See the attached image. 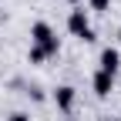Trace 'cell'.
Instances as JSON below:
<instances>
[{
	"instance_id": "cell-3",
	"label": "cell",
	"mask_w": 121,
	"mask_h": 121,
	"mask_svg": "<svg viewBox=\"0 0 121 121\" xmlns=\"http://www.w3.org/2000/svg\"><path fill=\"white\" fill-rule=\"evenodd\" d=\"M118 67H121V51L118 47H101V54H98V71H104V74H118Z\"/></svg>"
},
{
	"instance_id": "cell-6",
	"label": "cell",
	"mask_w": 121,
	"mask_h": 121,
	"mask_svg": "<svg viewBox=\"0 0 121 121\" xmlns=\"http://www.w3.org/2000/svg\"><path fill=\"white\" fill-rule=\"evenodd\" d=\"M27 60H30V64H44V60H47V54H44L40 47H34V44H30V51H27Z\"/></svg>"
},
{
	"instance_id": "cell-2",
	"label": "cell",
	"mask_w": 121,
	"mask_h": 121,
	"mask_svg": "<svg viewBox=\"0 0 121 121\" xmlns=\"http://www.w3.org/2000/svg\"><path fill=\"white\" fill-rule=\"evenodd\" d=\"M67 30L78 40H84V44H94V27H91V13H87V7H74L71 13H67Z\"/></svg>"
},
{
	"instance_id": "cell-7",
	"label": "cell",
	"mask_w": 121,
	"mask_h": 121,
	"mask_svg": "<svg viewBox=\"0 0 121 121\" xmlns=\"http://www.w3.org/2000/svg\"><path fill=\"white\" fill-rule=\"evenodd\" d=\"M108 7H111V0H87V13L91 10H94V13H104Z\"/></svg>"
},
{
	"instance_id": "cell-1",
	"label": "cell",
	"mask_w": 121,
	"mask_h": 121,
	"mask_svg": "<svg viewBox=\"0 0 121 121\" xmlns=\"http://www.w3.org/2000/svg\"><path fill=\"white\" fill-rule=\"evenodd\" d=\"M30 44H34V47H40L44 54H47V60L60 54V37L54 34V27H51L47 20H37L34 27H30Z\"/></svg>"
},
{
	"instance_id": "cell-5",
	"label": "cell",
	"mask_w": 121,
	"mask_h": 121,
	"mask_svg": "<svg viewBox=\"0 0 121 121\" xmlns=\"http://www.w3.org/2000/svg\"><path fill=\"white\" fill-rule=\"evenodd\" d=\"M91 91H94L98 98H108L111 91H114V78L104 74V71H94V78H91Z\"/></svg>"
},
{
	"instance_id": "cell-9",
	"label": "cell",
	"mask_w": 121,
	"mask_h": 121,
	"mask_svg": "<svg viewBox=\"0 0 121 121\" xmlns=\"http://www.w3.org/2000/svg\"><path fill=\"white\" fill-rule=\"evenodd\" d=\"M67 4H71V7H81V0H67Z\"/></svg>"
},
{
	"instance_id": "cell-8",
	"label": "cell",
	"mask_w": 121,
	"mask_h": 121,
	"mask_svg": "<svg viewBox=\"0 0 121 121\" xmlns=\"http://www.w3.org/2000/svg\"><path fill=\"white\" fill-rule=\"evenodd\" d=\"M7 121H30V114H27V111H13Z\"/></svg>"
},
{
	"instance_id": "cell-11",
	"label": "cell",
	"mask_w": 121,
	"mask_h": 121,
	"mask_svg": "<svg viewBox=\"0 0 121 121\" xmlns=\"http://www.w3.org/2000/svg\"><path fill=\"white\" fill-rule=\"evenodd\" d=\"M108 121H111V118H108Z\"/></svg>"
},
{
	"instance_id": "cell-10",
	"label": "cell",
	"mask_w": 121,
	"mask_h": 121,
	"mask_svg": "<svg viewBox=\"0 0 121 121\" xmlns=\"http://www.w3.org/2000/svg\"><path fill=\"white\" fill-rule=\"evenodd\" d=\"M118 44H121V27H118Z\"/></svg>"
},
{
	"instance_id": "cell-4",
	"label": "cell",
	"mask_w": 121,
	"mask_h": 121,
	"mask_svg": "<svg viewBox=\"0 0 121 121\" xmlns=\"http://www.w3.org/2000/svg\"><path fill=\"white\" fill-rule=\"evenodd\" d=\"M74 101H78V91H74L71 84H60V87L54 91V104H57L60 114H71V111H74Z\"/></svg>"
}]
</instances>
